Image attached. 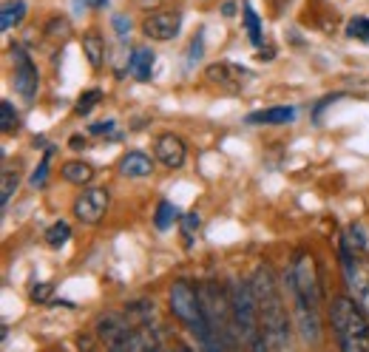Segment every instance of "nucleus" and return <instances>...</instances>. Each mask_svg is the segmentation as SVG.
I'll return each mask as SVG.
<instances>
[{"instance_id":"obj_1","label":"nucleus","mask_w":369,"mask_h":352,"mask_svg":"<svg viewBox=\"0 0 369 352\" xmlns=\"http://www.w3.org/2000/svg\"><path fill=\"white\" fill-rule=\"evenodd\" d=\"M253 290L259 299V321L261 338L267 350H287L290 347V316L281 302V290L270 267H259L253 276Z\"/></svg>"},{"instance_id":"obj_2","label":"nucleus","mask_w":369,"mask_h":352,"mask_svg":"<svg viewBox=\"0 0 369 352\" xmlns=\"http://www.w3.org/2000/svg\"><path fill=\"white\" fill-rule=\"evenodd\" d=\"M330 321L344 352H369V316L367 310L347 296L330 302Z\"/></svg>"},{"instance_id":"obj_3","label":"nucleus","mask_w":369,"mask_h":352,"mask_svg":"<svg viewBox=\"0 0 369 352\" xmlns=\"http://www.w3.org/2000/svg\"><path fill=\"white\" fill-rule=\"evenodd\" d=\"M168 302H171V313L182 321L187 330H193L199 344L207 347V350H216V338H213V330H210L207 316L202 310L199 290H193L187 282H174V287L168 293Z\"/></svg>"},{"instance_id":"obj_4","label":"nucleus","mask_w":369,"mask_h":352,"mask_svg":"<svg viewBox=\"0 0 369 352\" xmlns=\"http://www.w3.org/2000/svg\"><path fill=\"white\" fill-rule=\"evenodd\" d=\"M233 321L239 327V338L247 341L253 350H267L261 338V321H259V299L253 290V282H239L233 287Z\"/></svg>"},{"instance_id":"obj_5","label":"nucleus","mask_w":369,"mask_h":352,"mask_svg":"<svg viewBox=\"0 0 369 352\" xmlns=\"http://www.w3.org/2000/svg\"><path fill=\"white\" fill-rule=\"evenodd\" d=\"M287 287L296 290L298 296H304V299L318 310L321 287H318V276H316V262H313V256H307V253L296 256L293 267L287 270Z\"/></svg>"},{"instance_id":"obj_6","label":"nucleus","mask_w":369,"mask_h":352,"mask_svg":"<svg viewBox=\"0 0 369 352\" xmlns=\"http://www.w3.org/2000/svg\"><path fill=\"white\" fill-rule=\"evenodd\" d=\"M341 262H344V279H347L355 302L367 310L369 316V265L347 245H341Z\"/></svg>"},{"instance_id":"obj_7","label":"nucleus","mask_w":369,"mask_h":352,"mask_svg":"<svg viewBox=\"0 0 369 352\" xmlns=\"http://www.w3.org/2000/svg\"><path fill=\"white\" fill-rule=\"evenodd\" d=\"M11 57H14V91L23 100H34L37 91H40V71H37V65L28 60V54L20 46L11 48Z\"/></svg>"},{"instance_id":"obj_8","label":"nucleus","mask_w":369,"mask_h":352,"mask_svg":"<svg viewBox=\"0 0 369 352\" xmlns=\"http://www.w3.org/2000/svg\"><path fill=\"white\" fill-rule=\"evenodd\" d=\"M204 80L219 88H227V91H241L247 85L244 80H253V71H247L236 63H213L204 68Z\"/></svg>"},{"instance_id":"obj_9","label":"nucleus","mask_w":369,"mask_h":352,"mask_svg":"<svg viewBox=\"0 0 369 352\" xmlns=\"http://www.w3.org/2000/svg\"><path fill=\"white\" fill-rule=\"evenodd\" d=\"M108 208V191L105 188H91V191H83L77 199H74V219L85 222V225H97L103 219Z\"/></svg>"},{"instance_id":"obj_10","label":"nucleus","mask_w":369,"mask_h":352,"mask_svg":"<svg viewBox=\"0 0 369 352\" xmlns=\"http://www.w3.org/2000/svg\"><path fill=\"white\" fill-rule=\"evenodd\" d=\"M182 28V14L180 11H157V14H148L142 20V34L151 37V40H174Z\"/></svg>"},{"instance_id":"obj_11","label":"nucleus","mask_w":369,"mask_h":352,"mask_svg":"<svg viewBox=\"0 0 369 352\" xmlns=\"http://www.w3.org/2000/svg\"><path fill=\"white\" fill-rule=\"evenodd\" d=\"M154 151H157V159H160L165 168H171V171L182 168L184 156H187V148H184L182 137H177V134H162V137L157 139Z\"/></svg>"},{"instance_id":"obj_12","label":"nucleus","mask_w":369,"mask_h":352,"mask_svg":"<svg viewBox=\"0 0 369 352\" xmlns=\"http://www.w3.org/2000/svg\"><path fill=\"white\" fill-rule=\"evenodd\" d=\"M160 341L154 338V333L148 330V324L142 327H134L123 341H117L111 350H123V352H148V350H157Z\"/></svg>"},{"instance_id":"obj_13","label":"nucleus","mask_w":369,"mask_h":352,"mask_svg":"<svg viewBox=\"0 0 369 352\" xmlns=\"http://www.w3.org/2000/svg\"><path fill=\"white\" fill-rule=\"evenodd\" d=\"M154 60L157 57H154V51L148 46H137L131 51V57H128V74L134 80H140V82H148L151 74H154Z\"/></svg>"},{"instance_id":"obj_14","label":"nucleus","mask_w":369,"mask_h":352,"mask_svg":"<svg viewBox=\"0 0 369 352\" xmlns=\"http://www.w3.org/2000/svg\"><path fill=\"white\" fill-rule=\"evenodd\" d=\"M120 174L123 176H131V179H142V176H151L154 174V159L145 154V151H128L120 162Z\"/></svg>"},{"instance_id":"obj_15","label":"nucleus","mask_w":369,"mask_h":352,"mask_svg":"<svg viewBox=\"0 0 369 352\" xmlns=\"http://www.w3.org/2000/svg\"><path fill=\"white\" fill-rule=\"evenodd\" d=\"M293 119H296V108H290V105H276V108L247 114L250 125H284V122H293Z\"/></svg>"},{"instance_id":"obj_16","label":"nucleus","mask_w":369,"mask_h":352,"mask_svg":"<svg viewBox=\"0 0 369 352\" xmlns=\"http://www.w3.org/2000/svg\"><path fill=\"white\" fill-rule=\"evenodd\" d=\"M83 51H85L91 68L100 71V68H103V60H105V40L100 37L97 28H88V31L83 34Z\"/></svg>"},{"instance_id":"obj_17","label":"nucleus","mask_w":369,"mask_h":352,"mask_svg":"<svg viewBox=\"0 0 369 352\" xmlns=\"http://www.w3.org/2000/svg\"><path fill=\"white\" fill-rule=\"evenodd\" d=\"M60 174H63V179H66L68 185H88V182L94 179V168H91L88 162H83V159L66 162Z\"/></svg>"},{"instance_id":"obj_18","label":"nucleus","mask_w":369,"mask_h":352,"mask_svg":"<svg viewBox=\"0 0 369 352\" xmlns=\"http://www.w3.org/2000/svg\"><path fill=\"white\" fill-rule=\"evenodd\" d=\"M26 0H6L3 3V11H0V28L3 31H11L14 26H20L23 23V17H26Z\"/></svg>"},{"instance_id":"obj_19","label":"nucleus","mask_w":369,"mask_h":352,"mask_svg":"<svg viewBox=\"0 0 369 352\" xmlns=\"http://www.w3.org/2000/svg\"><path fill=\"white\" fill-rule=\"evenodd\" d=\"M177 222H180V208H177L174 202L162 199V202L157 205V213H154V225H157V230H171Z\"/></svg>"},{"instance_id":"obj_20","label":"nucleus","mask_w":369,"mask_h":352,"mask_svg":"<svg viewBox=\"0 0 369 352\" xmlns=\"http://www.w3.org/2000/svg\"><path fill=\"white\" fill-rule=\"evenodd\" d=\"M244 28H247V34H250V43H253L256 48H261V46H264V34H261V20H259V14L253 11L250 0H244Z\"/></svg>"},{"instance_id":"obj_21","label":"nucleus","mask_w":369,"mask_h":352,"mask_svg":"<svg viewBox=\"0 0 369 352\" xmlns=\"http://www.w3.org/2000/svg\"><path fill=\"white\" fill-rule=\"evenodd\" d=\"M100 102H103V91H100V88H88V91H83V94L77 97L74 114H77V117H88V114L94 111V105H100Z\"/></svg>"},{"instance_id":"obj_22","label":"nucleus","mask_w":369,"mask_h":352,"mask_svg":"<svg viewBox=\"0 0 369 352\" xmlns=\"http://www.w3.org/2000/svg\"><path fill=\"white\" fill-rule=\"evenodd\" d=\"M68 239H71V228H68V222H63V219H60V222H54V225L46 230V245H48V247H54V250H60Z\"/></svg>"},{"instance_id":"obj_23","label":"nucleus","mask_w":369,"mask_h":352,"mask_svg":"<svg viewBox=\"0 0 369 352\" xmlns=\"http://www.w3.org/2000/svg\"><path fill=\"white\" fill-rule=\"evenodd\" d=\"M43 34H46L48 40H60V43H63V40H68V37H71V23H68V17H63V14L51 17Z\"/></svg>"},{"instance_id":"obj_24","label":"nucleus","mask_w":369,"mask_h":352,"mask_svg":"<svg viewBox=\"0 0 369 352\" xmlns=\"http://www.w3.org/2000/svg\"><path fill=\"white\" fill-rule=\"evenodd\" d=\"M0 179H3V185H0V205L6 208V205L11 202V196H14L17 185H20V176H17V171H11V168H3Z\"/></svg>"},{"instance_id":"obj_25","label":"nucleus","mask_w":369,"mask_h":352,"mask_svg":"<svg viewBox=\"0 0 369 352\" xmlns=\"http://www.w3.org/2000/svg\"><path fill=\"white\" fill-rule=\"evenodd\" d=\"M341 245H347L350 250H355V253H364L367 250V233H364V225H350L347 228V233H344V242Z\"/></svg>"},{"instance_id":"obj_26","label":"nucleus","mask_w":369,"mask_h":352,"mask_svg":"<svg viewBox=\"0 0 369 352\" xmlns=\"http://www.w3.org/2000/svg\"><path fill=\"white\" fill-rule=\"evenodd\" d=\"M0 128H3V134H14L20 128V117H17V111L9 100L0 102Z\"/></svg>"},{"instance_id":"obj_27","label":"nucleus","mask_w":369,"mask_h":352,"mask_svg":"<svg viewBox=\"0 0 369 352\" xmlns=\"http://www.w3.org/2000/svg\"><path fill=\"white\" fill-rule=\"evenodd\" d=\"M347 37L350 40H361L369 46V17H353L347 23Z\"/></svg>"},{"instance_id":"obj_28","label":"nucleus","mask_w":369,"mask_h":352,"mask_svg":"<svg viewBox=\"0 0 369 352\" xmlns=\"http://www.w3.org/2000/svg\"><path fill=\"white\" fill-rule=\"evenodd\" d=\"M51 156H54V148H46L43 151V159H40V165L34 168V174L28 176V185L31 188H40L43 182H46V176H48V162H51Z\"/></svg>"},{"instance_id":"obj_29","label":"nucleus","mask_w":369,"mask_h":352,"mask_svg":"<svg viewBox=\"0 0 369 352\" xmlns=\"http://www.w3.org/2000/svg\"><path fill=\"white\" fill-rule=\"evenodd\" d=\"M204 31L199 28L196 34H193V40H190V48H187V68H193L199 60H202V54H204Z\"/></svg>"},{"instance_id":"obj_30","label":"nucleus","mask_w":369,"mask_h":352,"mask_svg":"<svg viewBox=\"0 0 369 352\" xmlns=\"http://www.w3.org/2000/svg\"><path fill=\"white\" fill-rule=\"evenodd\" d=\"M180 225H182V236H184V245H190V239H193V233L199 230V225H202V219H199V213H187L180 219Z\"/></svg>"},{"instance_id":"obj_31","label":"nucleus","mask_w":369,"mask_h":352,"mask_svg":"<svg viewBox=\"0 0 369 352\" xmlns=\"http://www.w3.org/2000/svg\"><path fill=\"white\" fill-rule=\"evenodd\" d=\"M111 23H114L117 34H120V37L125 40V37H128V31H131V20H128L125 14H114V20H111Z\"/></svg>"},{"instance_id":"obj_32","label":"nucleus","mask_w":369,"mask_h":352,"mask_svg":"<svg viewBox=\"0 0 369 352\" xmlns=\"http://www.w3.org/2000/svg\"><path fill=\"white\" fill-rule=\"evenodd\" d=\"M114 128H117V122H114V119H103V122H94L88 131H91L94 137H105V134H111Z\"/></svg>"},{"instance_id":"obj_33","label":"nucleus","mask_w":369,"mask_h":352,"mask_svg":"<svg viewBox=\"0 0 369 352\" xmlns=\"http://www.w3.org/2000/svg\"><path fill=\"white\" fill-rule=\"evenodd\" d=\"M48 296H51V284H34L31 287V299L34 302H46Z\"/></svg>"},{"instance_id":"obj_34","label":"nucleus","mask_w":369,"mask_h":352,"mask_svg":"<svg viewBox=\"0 0 369 352\" xmlns=\"http://www.w3.org/2000/svg\"><path fill=\"white\" fill-rule=\"evenodd\" d=\"M273 57H276V48H261V51H259V60H261V63H270Z\"/></svg>"},{"instance_id":"obj_35","label":"nucleus","mask_w":369,"mask_h":352,"mask_svg":"<svg viewBox=\"0 0 369 352\" xmlns=\"http://www.w3.org/2000/svg\"><path fill=\"white\" fill-rule=\"evenodd\" d=\"M108 0H77V6H91V9H103Z\"/></svg>"},{"instance_id":"obj_36","label":"nucleus","mask_w":369,"mask_h":352,"mask_svg":"<svg viewBox=\"0 0 369 352\" xmlns=\"http://www.w3.org/2000/svg\"><path fill=\"white\" fill-rule=\"evenodd\" d=\"M222 14H224V17H233V14H236V3H233V0H227V3L222 6Z\"/></svg>"},{"instance_id":"obj_37","label":"nucleus","mask_w":369,"mask_h":352,"mask_svg":"<svg viewBox=\"0 0 369 352\" xmlns=\"http://www.w3.org/2000/svg\"><path fill=\"white\" fill-rule=\"evenodd\" d=\"M71 148H85V137H71Z\"/></svg>"}]
</instances>
